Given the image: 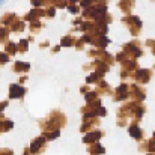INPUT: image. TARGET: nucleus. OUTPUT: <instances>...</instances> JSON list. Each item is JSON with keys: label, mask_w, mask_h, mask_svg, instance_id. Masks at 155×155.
<instances>
[{"label": "nucleus", "mask_w": 155, "mask_h": 155, "mask_svg": "<svg viewBox=\"0 0 155 155\" xmlns=\"http://www.w3.org/2000/svg\"><path fill=\"white\" fill-rule=\"evenodd\" d=\"M97 97H98V94L97 92H89V94H86V103L87 104H92V101L94 100H97Z\"/></svg>", "instance_id": "412c9836"}, {"label": "nucleus", "mask_w": 155, "mask_h": 155, "mask_svg": "<svg viewBox=\"0 0 155 155\" xmlns=\"http://www.w3.org/2000/svg\"><path fill=\"white\" fill-rule=\"evenodd\" d=\"M26 94V89L20 84H11L9 87V97L11 98H23Z\"/></svg>", "instance_id": "9d476101"}, {"label": "nucleus", "mask_w": 155, "mask_h": 155, "mask_svg": "<svg viewBox=\"0 0 155 155\" xmlns=\"http://www.w3.org/2000/svg\"><path fill=\"white\" fill-rule=\"evenodd\" d=\"M45 145H47V139L44 136H39V137L32 140V143L29 146V151H30L32 155H41L45 149Z\"/></svg>", "instance_id": "20e7f679"}, {"label": "nucleus", "mask_w": 155, "mask_h": 155, "mask_svg": "<svg viewBox=\"0 0 155 155\" xmlns=\"http://www.w3.org/2000/svg\"><path fill=\"white\" fill-rule=\"evenodd\" d=\"M134 6V3L133 2H120L119 3V8H122V11L127 14V12H130V9Z\"/></svg>", "instance_id": "a211bd4d"}, {"label": "nucleus", "mask_w": 155, "mask_h": 155, "mask_svg": "<svg viewBox=\"0 0 155 155\" xmlns=\"http://www.w3.org/2000/svg\"><path fill=\"white\" fill-rule=\"evenodd\" d=\"M151 77H152V72L149 69H137L136 71V75H134L136 81L140 83V84H146L151 80Z\"/></svg>", "instance_id": "1a4fd4ad"}, {"label": "nucleus", "mask_w": 155, "mask_h": 155, "mask_svg": "<svg viewBox=\"0 0 155 155\" xmlns=\"http://www.w3.org/2000/svg\"><path fill=\"white\" fill-rule=\"evenodd\" d=\"M107 44H110V39H108L107 36H94V39H92V45H94V47L104 48Z\"/></svg>", "instance_id": "ddd939ff"}, {"label": "nucleus", "mask_w": 155, "mask_h": 155, "mask_svg": "<svg viewBox=\"0 0 155 155\" xmlns=\"http://www.w3.org/2000/svg\"><path fill=\"white\" fill-rule=\"evenodd\" d=\"M122 21H124V24L130 29V32L136 36V35H139V32H140V29H142V21H140V18L139 17H134V15H128V17H124L122 18Z\"/></svg>", "instance_id": "7ed1b4c3"}, {"label": "nucleus", "mask_w": 155, "mask_h": 155, "mask_svg": "<svg viewBox=\"0 0 155 155\" xmlns=\"http://www.w3.org/2000/svg\"><path fill=\"white\" fill-rule=\"evenodd\" d=\"M0 155H14L12 149H0Z\"/></svg>", "instance_id": "393cba45"}, {"label": "nucleus", "mask_w": 155, "mask_h": 155, "mask_svg": "<svg viewBox=\"0 0 155 155\" xmlns=\"http://www.w3.org/2000/svg\"><path fill=\"white\" fill-rule=\"evenodd\" d=\"M23 155H32V154H30V151H29V148H26V149H24Z\"/></svg>", "instance_id": "cd10ccee"}, {"label": "nucleus", "mask_w": 155, "mask_h": 155, "mask_svg": "<svg viewBox=\"0 0 155 155\" xmlns=\"http://www.w3.org/2000/svg\"><path fill=\"white\" fill-rule=\"evenodd\" d=\"M42 136H44L47 140H54V139H57V137L60 136V131H44Z\"/></svg>", "instance_id": "f3484780"}, {"label": "nucleus", "mask_w": 155, "mask_h": 155, "mask_svg": "<svg viewBox=\"0 0 155 155\" xmlns=\"http://www.w3.org/2000/svg\"><path fill=\"white\" fill-rule=\"evenodd\" d=\"M98 124H100V119H98V117H86V116H84L80 131H81V133H87V131L94 130Z\"/></svg>", "instance_id": "0eeeda50"}, {"label": "nucleus", "mask_w": 155, "mask_h": 155, "mask_svg": "<svg viewBox=\"0 0 155 155\" xmlns=\"http://www.w3.org/2000/svg\"><path fill=\"white\" fill-rule=\"evenodd\" d=\"M2 23H3V26L9 27L12 32H21L24 29L23 20H20L15 14H11V12H8L2 17Z\"/></svg>", "instance_id": "f03ea898"}, {"label": "nucleus", "mask_w": 155, "mask_h": 155, "mask_svg": "<svg viewBox=\"0 0 155 155\" xmlns=\"http://www.w3.org/2000/svg\"><path fill=\"white\" fill-rule=\"evenodd\" d=\"M128 134H130L131 137H134L136 140H142V137H143V130H140L137 124H131V125H130V130H128Z\"/></svg>", "instance_id": "f8f14e48"}, {"label": "nucleus", "mask_w": 155, "mask_h": 155, "mask_svg": "<svg viewBox=\"0 0 155 155\" xmlns=\"http://www.w3.org/2000/svg\"><path fill=\"white\" fill-rule=\"evenodd\" d=\"M65 124H66L65 116L60 111H53L51 116L45 122H42L41 125H42L44 131H59L62 127H65Z\"/></svg>", "instance_id": "f257e3e1"}, {"label": "nucleus", "mask_w": 155, "mask_h": 155, "mask_svg": "<svg viewBox=\"0 0 155 155\" xmlns=\"http://www.w3.org/2000/svg\"><path fill=\"white\" fill-rule=\"evenodd\" d=\"M148 155H154V154H148Z\"/></svg>", "instance_id": "c85d7f7f"}, {"label": "nucleus", "mask_w": 155, "mask_h": 155, "mask_svg": "<svg viewBox=\"0 0 155 155\" xmlns=\"http://www.w3.org/2000/svg\"><path fill=\"white\" fill-rule=\"evenodd\" d=\"M154 137H155V133H154Z\"/></svg>", "instance_id": "c756f323"}, {"label": "nucleus", "mask_w": 155, "mask_h": 155, "mask_svg": "<svg viewBox=\"0 0 155 155\" xmlns=\"http://www.w3.org/2000/svg\"><path fill=\"white\" fill-rule=\"evenodd\" d=\"M54 8H48V11H45V15H48V17H53L54 15Z\"/></svg>", "instance_id": "a878e982"}, {"label": "nucleus", "mask_w": 155, "mask_h": 155, "mask_svg": "<svg viewBox=\"0 0 155 155\" xmlns=\"http://www.w3.org/2000/svg\"><path fill=\"white\" fill-rule=\"evenodd\" d=\"M130 97V86L127 84V83H122L117 89H116V92H114V95H113V100L114 101H124V100H127Z\"/></svg>", "instance_id": "39448f33"}, {"label": "nucleus", "mask_w": 155, "mask_h": 155, "mask_svg": "<svg viewBox=\"0 0 155 155\" xmlns=\"http://www.w3.org/2000/svg\"><path fill=\"white\" fill-rule=\"evenodd\" d=\"M130 97H131L136 103H140V101L145 100L146 94H145V91H143L142 87H139L137 84H131V86H130Z\"/></svg>", "instance_id": "423d86ee"}, {"label": "nucleus", "mask_w": 155, "mask_h": 155, "mask_svg": "<svg viewBox=\"0 0 155 155\" xmlns=\"http://www.w3.org/2000/svg\"><path fill=\"white\" fill-rule=\"evenodd\" d=\"M103 136H104L103 131H100V130H94V131L87 133V134L83 137V142L87 143V145H94V143H98L100 139H101Z\"/></svg>", "instance_id": "6e6552de"}, {"label": "nucleus", "mask_w": 155, "mask_h": 155, "mask_svg": "<svg viewBox=\"0 0 155 155\" xmlns=\"http://www.w3.org/2000/svg\"><path fill=\"white\" fill-rule=\"evenodd\" d=\"M18 51H27V39H21L18 44Z\"/></svg>", "instance_id": "4be33fe9"}, {"label": "nucleus", "mask_w": 155, "mask_h": 155, "mask_svg": "<svg viewBox=\"0 0 155 155\" xmlns=\"http://www.w3.org/2000/svg\"><path fill=\"white\" fill-rule=\"evenodd\" d=\"M103 75H104V74H101V72H97V71H95L94 74H91V75L87 77V83H98V80H100V78H103ZM100 81H101V80H100Z\"/></svg>", "instance_id": "dca6fc26"}, {"label": "nucleus", "mask_w": 155, "mask_h": 155, "mask_svg": "<svg viewBox=\"0 0 155 155\" xmlns=\"http://www.w3.org/2000/svg\"><path fill=\"white\" fill-rule=\"evenodd\" d=\"M75 44H77V39H75L74 36H71V35L65 36V38L60 41V45H63V47H71V45H75Z\"/></svg>", "instance_id": "2eb2a0df"}, {"label": "nucleus", "mask_w": 155, "mask_h": 155, "mask_svg": "<svg viewBox=\"0 0 155 155\" xmlns=\"http://www.w3.org/2000/svg\"><path fill=\"white\" fill-rule=\"evenodd\" d=\"M12 127H14V124H12L11 120H2V122H0L2 133H3V131H9V130H12Z\"/></svg>", "instance_id": "6ab92c4d"}, {"label": "nucleus", "mask_w": 155, "mask_h": 155, "mask_svg": "<svg viewBox=\"0 0 155 155\" xmlns=\"http://www.w3.org/2000/svg\"><path fill=\"white\" fill-rule=\"evenodd\" d=\"M146 45L151 48L152 54H155V41H152V39H148V41H146Z\"/></svg>", "instance_id": "5701e85b"}, {"label": "nucleus", "mask_w": 155, "mask_h": 155, "mask_svg": "<svg viewBox=\"0 0 155 155\" xmlns=\"http://www.w3.org/2000/svg\"><path fill=\"white\" fill-rule=\"evenodd\" d=\"M68 11H69L71 14H78V11H80V9H78V8H77L75 5H69V8H68Z\"/></svg>", "instance_id": "b1692460"}, {"label": "nucleus", "mask_w": 155, "mask_h": 155, "mask_svg": "<svg viewBox=\"0 0 155 155\" xmlns=\"http://www.w3.org/2000/svg\"><path fill=\"white\" fill-rule=\"evenodd\" d=\"M6 105H8V103H6V101H3V103H0V111H2V110H3V108H5Z\"/></svg>", "instance_id": "bb28decb"}, {"label": "nucleus", "mask_w": 155, "mask_h": 155, "mask_svg": "<svg viewBox=\"0 0 155 155\" xmlns=\"http://www.w3.org/2000/svg\"><path fill=\"white\" fill-rule=\"evenodd\" d=\"M87 154L89 155H103L105 154V149L104 146L98 142V143H94V145H89L87 146Z\"/></svg>", "instance_id": "9b49d317"}, {"label": "nucleus", "mask_w": 155, "mask_h": 155, "mask_svg": "<svg viewBox=\"0 0 155 155\" xmlns=\"http://www.w3.org/2000/svg\"><path fill=\"white\" fill-rule=\"evenodd\" d=\"M18 51V47L14 44V42H9L8 45H6V54L9 56V54H15V53Z\"/></svg>", "instance_id": "aec40b11"}, {"label": "nucleus", "mask_w": 155, "mask_h": 155, "mask_svg": "<svg viewBox=\"0 0 155 155\" xmlns=\"http://www.w3.org/2000/svg\"><path fill=\"white\" fill-rule=\"evenodd\" d=\"M29 68H30V65L26 63V62H15V65H14V71L15 72H27Z\"/></svg>", "instance_id": "4468645a"}]
</instances>
